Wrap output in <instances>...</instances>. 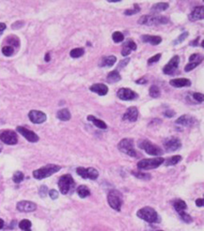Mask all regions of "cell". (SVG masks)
I'll use <instances>...</instances> for the list:
<instances>
[{
    "mask_svg": "<svg viewBox=\"0 0 204 231\" xmlns=\"http://www.w3.org/2000/svg\"><path fill=\"white\" fill-rule=\"evenodd\" d=\"M170 22L169 18L162 15H156V14H150V15H143L142 16L138 23L140 25L144 26H159V25H166Z\"/></svg>",
    "mask_w": 204,
    "mask_h": 231,
    "instance_id": "cell-1",
    "label": "cell"
},
{
    "mask_svg": "<svg viewBox=\"0 0 204 231\" xmlns=\"http://www.w3.org/2000/svg\"><path fill=\"white\" fill-rule=\"evenodd\" d=\"M61 169V166L57 165H47L42 166L39 169H37L33 172V177L37 180H43L48 177H51L52 175L55 174Z\"/></svg>",
    "mask_w": 204,
    "mask_h": 231,
    "instance_id": "cell-2",
    "label": "cell"
},
{
    "mask_svg": "<svg viewBox=\"0 0 204 231\" xmlns=\"http://www.w3.org/2000/svg\"><path fill=\"white\" fill-rule=\"evenodd\" d=\"M137 216L148 223H157L160 221V218L156 211L151 207H144L137 211Z\"/></svg>",
    "mask_w": 204,
    "mask_h": 231,
    "instance_id": "cell-3",
    "label": "cell"
},
{
    "mask_svg": "<svg viewBox=\"0 0 204 231\" xmlns=\"http://www.w3.org/2000/svg\"><path fill=\"white\" fill-rule=\"evenodd\" d=\"M164 158L156 157L151 159H143L138 163V168L141 170H150L155 169L164 164Z\"/></svg>",
    "mask_w": 204,
    "mask_h": 231,
    "instance_id": "cell-4",
    "label": "cell"
},
{
    "mask_svg": "<svg viewBox=\"0 0 204 231\" xmlns=\"http://www.w3.org/2000/svg\"><path fill=\"white\" fill-rule=\"evenodd\" d=\"M58 187H59L61 194L63 195L69 194L74 187V180L71 175L66 174V175L61 176L58 180Z\"/></svg>",
    "mask_w": 204,
    "mask_h": 231,
    "instance_id": "cell-5",
    "label": "cell"
},
{
    "mask_svg": "<svg viewBox=\"0 0 204 231\" xmlns=\"http://www.w3.org/2000/svg\"><path fill=\"white\" fill-rule=\"evenodd\" d=\"M118 148L123 153L130 157H136L137 156V151L134 147V141L131 138H124L122 139L118 144Z\"/></svg>",
    "mask_w": 204,
    "mask_h": 231,
    "instance_id": "cell-6",
    "label": "cell"
},
{
    "mask_svg": "<svg viewBox=\"0 0 204 231\" xmlns=\"http://www.w3.org/2000/svg\"><path fill=\"white\" fill-rule=\"evenodd\" d=\"M139 147L141 149H143L147 154H149V155H153V156H160L163 154V150L154 145L151 141L149 140H143V141H140L139 144H138Z\"/></svg>",
    "mask_w": 204,
    "mask_h": 231,
    "instance_id": "cell-7",
    "label": "cell"
},
{
    "mask_svg": "<svg viewBox=\"0 0 204 231\" xmlns=\"http://www.w3.org/2000/svg\"><path fill=\"white\" fill-rule=\"evenodd\" d=\"M108 203L111 209L115 210H120L123 204V195L117 190H111L108 195Z\"/></svg>",
    "mask_w": 204,
    "mask_h": 231,
    "instance_id": "cell-8",
    "label": "cell"
},
{
    "mask_svg": "<svg viewBox=\"0 0 204 231\" xmlns=\"http://www.w3.org/2000/svg\"><path fill=\"white\" fill-rule=\"evenodd\" d=\"M163 146L166 151L172 152V151H176L177 149H180L182 147V143L179 138L175 136H170L163 141Z\"/></svg>",
    "mask_w": 204,
    "mask_h": 231,
    "instance_id": "cell-9",
    "label": "cell"
},
{
    "mask_svg": "<svg viewBox=\"0 0 204 231\" xmlns=\"http://www.w3.org/2000/svg\"><path fill=\"white\" fill-rule=\"evenodd\" d=\"M76 173L82 177L83 179H89V180H97L99 176V173L98 171L96 169V168H93V167H88V168H84V167H78L76 169Z\"/></svg>",
    "mask_w": 204,
    "mask_h": 231,
    "instance_id": "cell-10",
    "label": "cell"
},
{
    "mask_svg": "<svg viewBox=\"0 0 204 231\" xmlns=\"http://www.w3.org/2000/svg\"><path fill=\"white\" fill-rule=\"evenodd\" d=\"M0 140L7 145H16L18 143V136L15 132L6 130L0 133Z\"/></svg>",
    "mask_w": 204,
    "mask_h": 231,
    "instance_id": "cell-11",
    "label": "cell"
},
{
    "mask_svg": "<svg viewBox=\"0 0 204 231\" xmlns=\"http://www.w3.org/2000/svg\"><path fill=\"white\" fill-rule=\"evenodd\" d=\"M180 64V57L179 55H174L163 68V72L168 75L174 74V72L177 70Z\"/></svg>",
    "mask_w": 204,
    "mask_h": 231,
    "instance_id": "cell-12",
    "label": "cell"
},
{
    "mask_svg": "<svg viewBox=\"0 0 204 231\" xmlns=\"http://www.w3.org/2000/svg\"><path fill=\"white\" fill-rule=\"evenodd\" d=\"M117 96L122 101H133L138 98V94L127 88H122L118 90Z\"/></svg>",
    "mask_w": 204,
    "mask_h": 231,
    "instance_id": "cell-13",
    "label": "cell"
},
{
    "mask_svg": "<svg viewBox=\"0 0 204 231\" xmlns=\"http://www.w3.org/2000/svg\"><path fill=\"white\" fill-rule=\"evenodd\" d=\"M16 131H17L19 133H21L27 141H29V142H31V143L38 142L39 139V135H38L36 132H34L33 131L28 130V129H26V128H25V127L19 126V127H17Z\"/></svg>",
    "mask_w": 204,
    "mask_h": 231,
    "instance_id": "cell-14",
    "label": "cell"
},
{
    "mask_svg": "<svg viewBox=\"0 0 204 231\" xmlns=\"http://www.w3.org/2000/svg\"><path fill=\"white\" fill-rule=\"evenodd\" d=\"M28 118L30 121L35 124H41L45 122L47 119L46 114L39 110H31L28 114Z\"/></svg>",
    "mask_w": 204,
    "mask_h": 231,
    "instance_id": "cell-15",
    "label": "cell"
},
{
    "mask_svg": "<svg viewBox=\"0 0 204 231\" xmlns=\"http://www.w3.org/2000/svg\"><path fill=\"white\" fill-rule=\"evenodd\" d=\"M17 209L22 212H32L37 209V205L34 202L23 200L17 203Z\"/></svg>",
    "mask_w": 204,
    "mask_h": 231,
    "instance_id": "cell-16",
    "label": "cell"
},
{
    "mask_svg": "<svg viewBox=\"0 0 204 231\" xmlns=\"http://www.w3.org/2000/svg\"><path fill=\"white\" fill-rule=\"evenodd\" d=\"M139 110L136 106H130L126 109L125 113L123 115V120H127L130 122H135L138 119Z\"/></svg>",
    "mask_w": 204,
    "mask_h": 231,
    "instance_id": "cell-17",
    "label": "cell"
},
{
    "mask_svg": "<svg viewBox=\"0 0 204 231\" xmlns=\"http://www.w3.org/2000/svg\"><path fill=\"white\" fill-rule=\"evenodd\" d=\"M175 123L176 124H179V125H183V126H193L194 124L197 123V120L195 118L189 116V115H183L181 116L178 119L175 120Z\"/></svg>",
    "mask_w": 204,
    "mask_h": 231,
    "instance_id": "cell-18",
    "label": "cell"
},
{
    "mask_svg": "<svg viewBox=\"0 0 204 231\" xmlns=\"http://www.w3.org/2000/svg\"><path fill=\"white\" fill-rule=\"evenodd\" d=\"M137 50V45H136V43L134 42V41L132 40H127L125 41V42L123 44V47H122V55L123 56H126L128 55L132 51H136Z\"/></svg>",
    "mask_w": 204,
    "mask_h": 231,
    "instance_id": "cell-19",
    "label": "cell"
},
{
    "mask_svg": "<svg viewBox=\"0 0 204 231\" xmlns=\"http://www.w3.org/2000/svg\"><path fill=\"white\" fill-rule=\"evenodd\" d=\"M189 20L190 21H197V20H202L204 17V12H203V6H197L195 7L194 10L191 12L189 14Z\"/></svg>",
    "mask_w": 204,
    "mask_h": 231,
    "instance_id": "cell-20",
    "label": "cell"
},
{
    "mask_svg": "<svg viewBox=\"0 0 204 231\" xmlns=\"http://www.w3.org/2000/svg\"><path fill=\"white\" fill-rule=\"evenodd\" d=\"M89 89L92 92H95V93L98 94L99 96H105L109 91L108 87L105 84H101V83H97V84L92 85Z\"/></svg>",
    "mask_w": 204,
    "mask_h": 231,
    "instance_id": "cell-21",
    "label": "cell"
},
{
    "mask_svg": "<svg viewBox=\"0 0 204 231\" xmlns=\"http://www.w3.org/2000/svg\"><path fill=\"white\" fill-rule=\"evenodd\" d=\"M170 85L174 88H184V87H190L191 81L187 78H177L172 79L170 81Z\"/></svg>",
    "mask_w": 204,
    "mask_h": 231,
    "instance_id": "cell-22",
    "label": "cell"
},
{
    "mask_svg": "<svg viewBox=\"0 0 204 231\" xmlns=\"http://www.w3.org/2000/svg\"><path fill=\"white\" fill-rule=\"evenodd\" d=\"M142 41L145 43H150L152 45H158L162 41V38L159 36L153 35H143L142 37Z\"/></svg>",
    "mask_w": 204,
    "mask_h": 231,
    "instance_id": "cell-23",
    "label": "cell"
},
{
    "mask_svg": "<svg viewBox=\"0 0 204 231\" xmlns=\"http://www.w3.org/2000/svg\"><path fill=\"white\" fill-rule=\"evenodd\" d=\"M116 61H117V58L114 55L104 56L101 58V60L99 62V66L100 67H111L116 63Z\"/></svg>",
    "mask_w": 204,
    "mask_h": 231,
    "instance_id": "cell-24",
    "label": "cell"
},
{
    "mask_svg": "<svg viewBox=\"0 0 204 231\" xmlns=\"http://www.w3.org/2000/svg\"><path fill=\"white\" fill-rule=\"evenodd\" d=\"M87 120L93 122V124H94L96 127H97V128H99V129H102V130H105V129H107V127H108L107 124H106L103 120H101V119H99V118H96V117H94V116H92V115L87 116Z\"/></svg>",
    "mask_w": 204,
    "mask_h": 231,
    "instance_id": "cell-25",
    "label": "cell"
},
{
    "mask_svg": "<svg viewBox=\"0 0 204 231\" xmlns=\"http://www.w3.org/2000/svg\"><path fill=\"white\" fill-rule=\"evenodd\" d=\"M170 7L169 3L166 2H160L157 4H155L152 8H151V13H158V12H165L166 10H168Z\"/></svg>",
    "mask_w": 204,
    "mask_h": 231,
    "instance_id": "cell-26",
    "label": "cell"
},
{
    "mask_svg": "<svg viewBox=\"0 0 204 231\" xmlns=\"http://www.w3.org/2000/svg\"><path fill=\"white\" fill-rule=\"evenodd\" d=\"M56 117L58 119H60L62 121H69L71 118V114L69 111V109L64 108V109H61L57 112Z\"/></svg>",
    "mask_w": 204,
    "mask_h": 231,
    "instance_id": "cell-27",
    "label": "cell"
},
{
    "mask_svg": "<svg viewBox=\"0 0 204 231\" xmlns=\"http://www.w3.org/2000/svg\"><path fill=\"white\" fill-rule=\"evenodd\" d=\"M121 78H122V77H121L119 71L115 70H112V71L109 72V74L107 76V81H108V83L113 84V83L119 82L121 80Z\"/></svg>",
    "mask_w": 204,
    "mask_h": 231,
    "instance_id": "cell-28",
    "label": "cell"
},
{
    "mask_svg": "<svg viewBox=\"0 0 204 231\" xmlns=\"http://www.w3.org/2000/svg\"><path fill=\"white\" fill-rule=\"evenodd\" d=\"M5 42L8 43V45L10 46H12L13 48L14 47H19L20 46V40L18 37H16L15 35H10L6 40H5Z\"/></svg>",
    "mask_w": 204,
    "mask_h": 231,
    "instance_id": "cell-29",
    "label": "cell"
},
{
    "mask_svg": "<svg viewBox=\"0 0 204 231\" xmlns=\"http://www.w3.org/2000/svg\"><path fill=\"white\" fill-rule=\"evenodd\" d=\"M172 205H173V208L175 209V210L179 213V212H181V211H184L185 210V209H186V203L184 201V200H182V199H177V200H175L173 203H172Z\"/></svg>",
    "mask_w": 204,
    "mask_h": 231,
    "instance_id": "cell-30",
    "label": "cell"
},
{
    "mask_svg": "<svg viewBox=\"0 0 204 231\" xmlns=\"http://www.w3.org/2000/svg\"><path fill=\"white\" fill-rule=\"evenodd\" d=\"M77 194L81 198H85L90 195V190L85 185H81L77 188Z\"/></svg>",
    "mask_w": 204,
    "mask_h": 231,
    "instance_id": "cell-31",
    "label": "cell"
},
{
    "mask_svg": "<svg viewBox=\"0 0 204 231\" xmlns=\"http://www.w3.org/2000/svg\"><path fill=\"white\" fill-rule=\"evenodd\" d=\"M182 161V156L180 155H175V156H172L169 159H167L166 161H164L165 163V166H175L177 165L179 162Z\"/></svg>",
    "mask_w": 204,
    "mask_h": 231,
    "instance_id": "cell-32",
    "label": "cell"
},
{
    "mask_svg": "<svg viewBox=\"0 0 204 231\" xmlns=\"http://www.w3.org/2000/svg\"><path fill=\"white\" fill-rule=\"evenodd\" d=\"M149 94L152 98H158L161 95V91L159 89V88L157 86H151L149 89Z\"/></svg>",
    "mask_w": 204,
    "mask_h": 231,
    "instance_id": "cell-33",
    "label": "cell"
},
{
    "mask_svg": "<svg viewBox=\"0 0 204 231\" xmlns=\"http://www.w3.org/2000/svg\"><path fill=\"white\" fill-rule=\"evenodd\" d=\"M141 12V8L138 4H134L133 5V8L132 9H128L126 11H125V15H127V16H131V15H134V14H137Z\"/></svg>",
    "mask_w": 204,
    "mask_h": 231,
    "instance_id": "cell-34",
    "label": "cell"
},
{
    "mask_svg": "<svg viewBox=\"0 0 204 231\" xmlns=\"http://www.w3.org/2000/svg\"><path fill=\"white\" fill-rule=\"evenodd\" d=\"M31 225H32L31 222L27 219H24L19 223V227L24 231H31V229H30Z\"/></svg>",
    "mask_w": 204,
    "mask_h": 231,
    "instance_id": "cell-35",
    "label": "cell"
},
{
    "mask_svg": "<svg viewBox=\"0 0 204 231\" xmlns=\"http://www.w3.org/2000/svg\"><path fill=\"white\" fill-rule=\"evenodd\" d=\"M84 54V48H75V49H72L70 51V55L73 58H78V57L82 56Z\"/></svg>",
    "mask_w": 204,
    "mask_h": 231,
    "instance_id": "cell-36",
    "label": "cell"
},
{
    "mask_svg": "<svg viewBox=\"0 0 204 231\" xmlns=\"http://www.w3.org/2000/svg\"><path fill=\"white\" fill-rule=\"evenodd\" d=\"M112 41L116 43H119V42H122L124 40H125V36L123 35V33L119 32V31H115L112 33Z\"/></svg>",
    "mask_w": 204,
    "mask_h": 231,
    "instance_id": "cell-37",
    "label": "cell"
},
{
    "mask_svg": "<svg viewBox=\"0 0 204 231\" xmlns=\"http://www.w3.org/2000/svg\"><path fill=\"white\" fill-rule=\"evenodd\" d=\"M179 215H180L181 220H182L183 222L186 223V224H190V223L193 222V218H192L188 213H186V212H184V211L179 212Z\"/></svg>",
    "mask_w": 204,
    "mask_h": 231,
    "instance_id": "cell-38",
    "label": "cell"
},
{
    "mask_svg": "<svg viewBox=\"0 0 204 231\" xmlns=\"http://www.w3.org/2000/svg\"><path fill=\"white\" fill-rule=\"evenodd\" d=\"M2 54L5 56H11L14 54V48L10 45H6L2 48Z\"/></svg>",
    "mask_w": 204,
    "mask_h": 231,
    "instance_id": "cell-39",
    "label": "cell"
},
{
    "mask_svg": "<svg viewBox=\"0 0 204 231\" xmlns=\"http://www.w3.org/2000/svg\"><path fill=\"white\" fill-rule=\"evenodd\" d=\"M25 179V175L21 172V171H16L14 174H13V177H12V180L15 183H20L23 181V180Z\"/></svg>",
    "mask_w": 204,
    "mask_h": 231,
    "instance_id": "cell-40",
    "label": "cell"
},
{
    "mask_svg": "<svg viewBox=\"0 0 204 231\" xmlns=\"http://www.w3.org/2000/svg\"><path fill=\"white\" fill-rule=\"evenodd\" d=\"M132 175H134L137 179H142V180H150L151 179V175L147 174V173H143L141 171L138 172H132Z\"/></svg>",
    "mask_w": 204,
    "mask_h": 231,
    "instance_id": "cell-41",
    "label": "cell"
},
{
    "mask_svg": "<svg viewBox=\"0 0 204 231\" xmlns=\"http://www.w3.org/2000/svg\"><path fill=\"white\" fill-rule=\"evenodd\" d=\"M188 37V32H184L183 34H181L180 36H178V38L176 40L173 41V45H177V44H180L181 42H183L186 38Z\"/></svg>",
    "mask_w": 204,
    "mask_h": 231,
    "instance_id": "cell-42",
    "label": "cell"
},
{
    "mask_svg": "<svg viewBox=\"0 0 204 231\" xmlns=\"http://www.w3.org/2000/svg\"><path fill=\"white\" fill-rule=\"evenodd\" d=\"M189 62H196L200 64L202 62V56L199 54H193L189 56Z\"/></svg>",
    "mask_w": 204,
    "mask_h": 231,
    "instance_id": "cell-43",
    "label": "cell"
},
{
    "mask_svg": "<svg viewBox=\"0 0 204 231\" xmlns=\"http://www.w3.org/2000/svg\"><path fill=\"white\" fill-rule=\"evenodd\" d=\"M192 98H193V99L195 100V102H196V103H203V101H204L203 94H201V93H197V92L193 93V94H192Z\"/></svg>",
    "mask_w": 204,
    "mask_h": 231,
    "instance_id": "cell-44",
    "label": "cell"
},
{
    "mask_svg": "<svg viewBox=\"0 0 204 231\" xmlns=\"http://www.w3.org/2000/svg\"><path fill=\"white\" fill-rule=\"evenodd\" d=\"M198 65H199V64H198V63H196V62H188V64H186L185 67H184V70H185L186 72H188V71L194 70V69H195L196 67H197Z\"/></svg>",
    "mask_w": 204,
    "mask_h": 231,
    "instance_id": "cell-45",
    "label": "cell"
},
{
    "mask_svg": "<svg viewBox=\"0 0 204 231\" xmlns=\"http://www.w3.org/2000/svg\"><path fill=\"white\" fill-rule=\"evenodd\" d=\"M39 196H40V197H42V198L46 197V195H47V194H48V188H47V186H46V185L40 186V188H39Z\"/></svg>",
    "mask_w": 204,
    "mask_h": 231,
    "instance_id": "cell-46",
    "label": "cell"
},
{
    "mask_svg": "<svg viewBox=\"0 0 204 231\" xmlns=\"http://www.w3.org/2000/svg\"><path fill=\"white\" fill-rule=\"evenodd\" d=\"M160 58H161V54H156V55H154V56H152L151 58L148 59V64L151 65L153 63H156V62L159 61Z\"/></svg>",
    "mask_w": 204,
    "mask_h": 231,
    "instance_id": "cell-47",
    "label": "cell"
},
{
    "mask_svg": "<svg viewBox=\"0 0 204 231\" xmlns=\"http://www.w3.org/2000/svg\"><path fill=\"white\" fill-rule=\"evenodd\" d=\"M129 58H125V59H123V60H121L120 62H119V65H118V69L116 70H120V69H123L124 67H125L126 65H127V63L129 62Z\"/></svg>",
    "mask_w": 204,
    "mask_h": 231,
    "instance_id": "cell-48",
    "label": "cell"
},
{
    "mask_svg": "<svg viewBox=\"0 0 204 231\" xmlns=\"http://www.w3.org/2000/svg\"><path fill=\"white\" fill-rule=\"evenodd\" d=\"M49 195H50V197H51L52 200H55V199L58 198L59 194H58V192H57L56 190H51V191L49 192Z\"/></svg>",
    "mask_w": 204,
    "mask_h": 231,
    "instance_id": "cell-49",
    "label": "cell"
},
{
    "mask_svg": "<svg viewBox=\"0 0 204 231\" xmlns=\"http://www.w3.org/2000/svg\"><path fill=\"white\" fill-rule=\"evenodd\" d=\"M164 116L167 117V118H172L175 116V112L172 111V110H167L164 112Z\"/></svg>",
    "mask_w": 204,
    "mask_h": 231,
    "instance_id": "cell-50",
    "label": "cell"
},
{
    "mask_svg": "<svg viewBox=\"0 0 204 231\" xmlns=\"http://www.w3.org/2000/svg\"><path fill=\"white\" fill-rule=\"evenodd\" d=\"M7 28V26H6V24H4V23H0V36L2 35V33L5 31V29Z\"/></svg>",
    "mask_w": 204,
    "mask_h": 231,
    "instance_id": "cell-51",
    "label": "cell"
},
{
    "mask_svg": "<svg viewBox=\"0 0 204 231\" xmlns=\"http://www.w3.org/2000/svg\"><path fill=\"white\" fill-rule=\"evenodd\" d=\"M197 207H203V198H197L196 200Z\"/></svg>",
    "mask_w": 204,
    "mask_h": 231,
    "instance_id": "cell-52",
    "label": "cell"
},
{
    "mask_svg": "<svg viewBox=\"0 0 204 231\" xmlns=\"http://www.w3.org/2000/svg\"><path fill=\"white\" fill-rule=\"evenodd\" d=\"M136 83H137V84H141V85H144V84H146V83H147V80L144 78V77H143V78L138 79L137 81H136Z\"/></svg>",
    "mask_w": 204,
    "mask_h": 231,
    "instance_id": "cell-53",
    "label": "cell"
},
{
    "mask_svg": "<svg viewBox=\"0 0 204 231\" xmlns=\"http://www.w3.org/2000/svg\"><path fill=\"white\" fill-rule=\"evenodd\" d=\"M198 41H199V38L197 37L195 41H190V43H189V45L190 46H197V45H198L197 44V42H198Z\"/></svg>",
    "mask_w": 204,
    "mask_h": 231,
    "instance_id": "cell-54",
    "label": "cell"
},
{
    "mask_svg": "<svg viewBox=\"0 0 204 231\" xmlns=\"http://www.w3.org/2000/svg\"><path fill=\"white\" fill-rule=\"evenodd\" d=\"M51 60V57H50V53H47L46 55H45V61L46 62H49Z\"/></svg>",
    "mask_w": 204,
    "mask_h": 231,
    "instance_id": "cell-55",
    "label": "cell"
},
{
    "mask_svg": "<svg viewBox=\"0 0 204 231\" xmlns=\"http://www.w3.org/2000/svg\"><path fill=\"white\" fill-rule=\"evenodd\" d=\"M4 227V221L2 219H0V229H2Z\"/></svg>",
    "mask_w": 204,
    "mask_h": 231,
    "instance_id": "cell-56",
    "label": "cell"
},
{
    "mask_svg": "<svg viewBox=\"0 0 204 231\" xmlns=\"http://www.w3.org/2000/svg\"><path fill=\"white\" fill-rule=\"evenodd\" d=\"M2 148H3V147H2V145H1V144H0V152H1V151H2Z\"/></svg>",
    "mask_w": 204,
    "mask_h": 231,
    "instance_id": "cell-57",
    "label": "cell"
},
{
    "mask_svg": "<svg viewBox=\"0 0 204 231\" xmlns=\"http://www.w3.org/2000/svg\"><path fill=\"white\" fill-rule=\"evenodd\" d=\"M158 231H163V230H158Z\"/></svg>",
    "mask_w": 204,
    "mask_h": 231,
    "instance_id": "cell-58",
    "label": "cell"
}]
</instances>
